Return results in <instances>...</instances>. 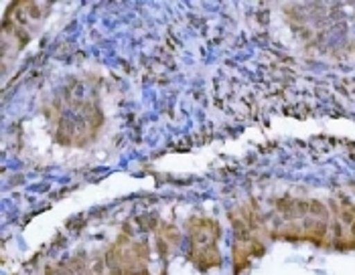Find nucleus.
Masks as SVG:
<instances>
[{
    "label": "nucleus",
    "instance_id": "1",
    "mask_svg": "<svg viewBox=\"0 0 355 275\" xmlns=\"http://www.w3.org/2000/svg\"><path fill=\"white\" fill-rule=\"evenodd\" d=\"M218 225L207 219H197L193 222L191 229V245L193 255L197 261H205L209 263H218V249H216V241H218Z\"/></svg>",
    "mask_w": 355,
    "mask_h": 275
}]
</instances>
